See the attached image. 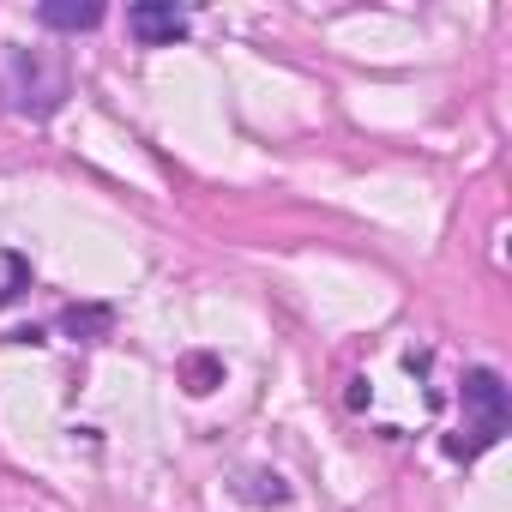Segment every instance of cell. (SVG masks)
Instances as JSON below:
<instances>
[{
	"instance_id": "1",
	"label": "cell",
	"mask_w": 512,
	"mask_h": 512,
	"mask_svg": "<svg viewBox=\"0 0 512 512\" xmlns=\"http://www.w3.org/2000/svg\"><path fill=\"white\" fill-rule=\"evenodd\" d=\"M0 97L7 109L43 121L67 103V61L49 49H19V43H0Z\"/></svg>"
},
{
	"instance_id": "2",
	"label": "cell",
	"mask_w": 512,
	"mask_h": 512,
	"mask_svg": "<svg viewBox=\"0 0 512 512\" xmlns=\"http://www.w3.org/2000/svg\"><path fill=\"white\" fill-rule=\"evenodd\" d=\"M506 386H500V374L494 368H470L464 374V422H458V434L446 440V452L452 458H482L500 434H506Z\"/></svg>"
},
{
	"instance_id": "3",
	"label": "cell",
	"mask_w": 512,
	"mask_h": 512,
	"mask_svg": "<svg viewBox=\"0 0 512 512\" xmlns=\"http://www.w3.org/2000/svg\"><path fill=\"white\" fill-rule=\"evenodd\" d=\"M127 31L145 49H163V43L187 37V13H175V7H127Z\"/></svg>"
},
{
	"instance_id": "4",
	"label": "cell",
	"mask_w": 512,
	"mask_h": 512,
	"mask_svg": "<svg viewBox=\"0 0 512 512\" xmlns=\"http://www.w3.org/2000/svg\"><path fill=\"white\" fill-rule=\"evenodd\" d=\"M37 19L49 31H91V25H103V7H97V0H85V7H73V0H49V7H37Z\"/></svg>"
},
{
	"instance_id": "5",
	"label": "cell",
	"mask_w": 512,
	"mask_h": 512,
	"mask_svg": "<svg viewBox=\"0 0 512 512\" xmlns=\"http://www.w3.org/2000/svg\"><path fill=\"white\" fill-rule=\"evenodd\" d=\"M25 290H31V260L13 247H0V308H13Z\"/></svg>"
},
{
	"instance_id": "6",
	"label": "cell",
	"mask_w": 512,
	"mask_h": 512,
	"mask_svg": "<svg viewBox=\"0 0 512 512\" xmlns=\"http://www.w3.org/2000/svg\"><path fill=\"white\" fill-rule=\"evenodd\" d=\"M67 332L79 338V332H109V308H73L67 314Z\"/></svg>"
}]
</instances>
